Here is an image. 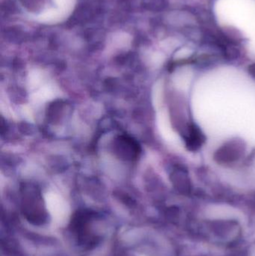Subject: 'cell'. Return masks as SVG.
<instances>
[{
	"label": "cell",
	"mask_w": 255,
	"mask_h": 256,
	"mask_svg": "<svg viewBox=\"0 0 255 256\" xmlns=\"http://www.w3.org/2000/svg\"><path fill=\"white\" fill-rule=\"evenodd\" d=\"M22 210L28 222L37 226L47 222V213L42 202L40 192L32 188L24 189L22 197Z\"/></svg>",
	"instance_id": "obj_1"
},
{
	"label": "cell",
	"mask_w": 255,
	"mask_h": 256,
	"mask_svg": "<svg viewBox=\"0 0 255 256\" xmlns=\"http://www.w3.org/2000/svg\"><path fill=\"white\" fill-rule=\"evenodd\" d=\"M115 150L121 158L133 160L137 158L139 147L137 143L130 137L120 136L115 141Z\"/></svg>",
	"instance_id": "obj_3"
},
{
	"label": "cell",
	"mask_w": 255,
	"mask_h": 256,
	"mask_svg": "<svg viewBox=\"0 0 255 256\" xmlns=\"http://www.w3.org/2000/svg\"><path fill=\"white\" fill-rule=\"evenodd\" d=\"M94 216L88 210H80L76 212L72 218L70 230L81 245L91 246L97 244V236L92 233L91 227Z\"/></svg>",
	"instance_id": "obj_2"
}]
</instances>
